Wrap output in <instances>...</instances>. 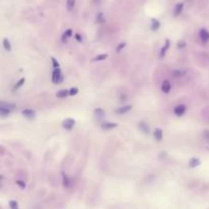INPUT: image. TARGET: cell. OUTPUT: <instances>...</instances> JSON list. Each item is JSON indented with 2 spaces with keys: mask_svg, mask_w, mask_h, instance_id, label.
<instances>
[{
  "mask_svg": "<svg viewBox=\"0 0 209 209\" xmlns=\"http://www.w3.org/2000/svg\"><path fill=\"white\" fill-rule=\"evenodd\" d=\"M52 82L54 84H59L62 82V76H61V70L60 68L57 67L53 70V75H52Z\"/></svg>",
  "mask_w": 209,
  "mask_h": 209,
  "instance_id": "cell-1",
  "label": "cell"
},
{
  "mask_svg": "<svg viewBox=\"0 0 209 209\" xmlns=\"http://www.w3.org/2000/svg\"><path fill=\"white\" fill-rule=\"evenodd\" d=\"M15 108V106L11 105V104H8V105H5V103H1V106H0V114L2 116H6L10 113L11 109Z\"/></svg>",
  "mask_w": 209,
  "mask_h": 209,
  "instance_id": "cell-2",
  "label": "cell"
},
{
  "mask_svg": "<svg viewBox=\"0 0 209 209\" xmlns=\"http://www.w3.org/2000/svg\"><path fill=\"white\" fill-rule=\"evenodd\" d=\"M75 125H76V120H73V118H66V120H65L62 122V127H63V129L68 130V131L72 130Z\"/></svg>",
  "mask_w": 209,
  "mask_h": 209,
  "instance_id": "cell-3",
  "label": "cell"
},
{
  "mask_svg": "<svg viewBox=\"0 0 209 209\" xmlns=\"http://www.w3.org/2000/svg\"><path fill=\"white\" fill-rule=\"evenodd\" d=\"M199 36H200V39L204 43L209 41V32L206 29H201L200 33H199Z\"/></svg>",
  "mask_w": 209,
  "mask_h": 209,
  "instance_id": "cell-4",
  "label": "cell"
},
{
  "mask_svg": "<svg viewBox=\"0 0 209 209\" xmlns=\"http://www.w3.org/2000/svg\"><path fill=\"white\" fill-rule=\"evenodd\" d=\"M23 115L26 116L27 118H29V120H33L36 116V112L34 110H32V109H25L23 111Z\"/></svg>",
  "mask_w": 209,
  "mask_h": 209,
  "instance_id": "cell-5",
  "label": "cell"
},
{
  "mask_svg": "<svg viewBox=\"0 0 209 209\" xmlns=\"http://www.w3.org/2000/svg\"><path fill=\"white\" fill-rule=\"evenodd\" d=\"M138 127H139V129L141 130L144 134H146V135L150 134V129H149V125H147L145 122H141L139 125H138Z\"/></svg>",
  "mask_w": 209,
  "mask_h": 209,
  "instance_id": "cell-6",
  "label": "cell"
},
{
  "mask_svg": "<svg viewBox=\"0 0 209 209\" xmlns=\"http://www.w3.org/2000/svg\"><path fill=\"white\" fill-rule=\"evenodd\" d=\"M185 112H186V106H185L184 104H180V105H177V107L175 108V113L179 116L183 115Z\"/></svg>",
  "mask_w": 209,
  "mask_h": 209,
  "instance_id": "cell-7",
  "label": "cell"
},
{
  "mask_svg": "<svg viewBox=\"0 0 209 209\" xmlns=\"http://www.w3.org/2000/svg\"><path fill=\"white\" fill-rule=\"evenodd\" d=\"M95 112V116H96V118L98 120H101L104 118V116H105V112H104V110L102 108H96L94 110Z\"/></svg>",
  "mask_w": 209,
  "mask_h": 209,
  "instance_id": "cell-8",
  "label": "cell"
},
{
  "mask_svg": "<svg viewBox=\"0 0 209 209\" xmlns=\"http://www.w3.org/2000/svg\"><path fill=\"white\" fill-rule=\"evenodd\" d=\"M170 89H172V85H170V83L168 82V81H164V82L162 83V86H161V90H162V92H164V93H168V92L170 91Z\"/></svg>",
  "mask_w": 209,
  "mask_h": 209,
  "instance_id": "cell-9",
  "label": "cell"
},
{
  "mask_svg": "<svg viewBox=\"0 0 209 209\" xmlns=\"http://www.w3.org/2000/svg\"><path fill=\"white\" fill-rule=\"evenodd\" d=\"M132 108H133L132 105H125V106H122V107L118 108L117 110H116V112H117L118 114H123V113L129 112V111H130Z\"/></svg>",
  "mask_w": 209,
  "mask_h": 209,
  "instance_id": "cell-10",
  "label": "cell"
},
{
  "mask_svg": "<svg viewBox=\"0 0 209 209\" xmlns=\"http://www.w3.org/2000/svg\"><path fill=\"white\" fill-rule=\"evenodd\" d=\"M102 129L103 130H111V129H114V128L117 127L116 123H112V122H105L101 125Z\"/></svg>",
  "mask_w": 209,
  "mask_h": 209,
  "instance_id": "cell-11",
  "label": "cell"
},
{
  "mask_svg": "<svg viewBox=\"0 0 209 209\" xmlns=\"http://www.w3.org/2000/svg\"><path fill=\"white\" fill-rule=\"evenodd\" d=\"M199 164H200V159H198V158H191L190 159V161H189V166L191 168H195V167H197Z\"/></svg>",
  "mask_w": 209,
  "mask_h": 209,
  "instance_id": "cell-12",
  "label": "cell"
},
{
  "mask_svg": "<svg viewBox=\"0 0 209 209\" xmlns=\"http://www.w3.org/2000/svg\"><path fill=\"white\" fill-rule=\"evenodd\" d=\"M183 8H184V3H179L175 5V11H173V13H175V16H177L180 15V12L183 11Z\"/></svg>",
  "mask_w": 209,
  "mask_h": 209,
  "instance_id": "cell-13",
  "label": "cell"
},
{
  "mask_svg": "<svg viewBox=\"0 0 209 209\" xmlns=\"http://www.w3.org/2000/svg\"><path fill=\"white\" fill-rule=\"evenodd\" d=\"M154 137H155V139L157 140V141H161L163 137L162 131L160 129H155V131H154Z\"/></svg>",
  "mask_w": 209,
  "mask_h": 209,
  "instance_id": "cell-14",
  "label": "cell"
},
{
  "mask_svg": "<svg viewBox=\"0 0 209 209\" xmlns=\"http://www.w3.org/2000/svg\"><path fill=\"white\" fill-rule=\"evenodd\" d=\"M160 27V23L155 18H152V25H151V30L152 31H157Z\"/></svg>",
  "mask_w": 209,
  "mask_h": 209,
  "instance_id": "cell-15",
  "label": "cell"
},
{
  "mask_svg": "<svg viewBox=\"0 0 209 209\" xmlns=\"http://www.w3.org/2000/svg\"><path fill=\"white\" fill-rule=\"evenodd\" d=\"M68 94H70V92H68L67 90L63 89V90H60V91H58L57 93H56V96H57L58 98H65V97L67 96Z\"/></svg>",
  "mask_w": 209,
  "mask_h": 209,
  "instance_id": "cell-16",
  "label": "cell"
},
{
  "mask_svg": "<svg viewBox=\"0 0 209 209\" xmlns=\"http://www.w3.org/2000/svg\"><path fill=\"white\" fill-rule=\"evenodd\" d=\"M75 4H76V0H67L66 1V8H67L68 11L73 10V7H75Z\"/></svg>",
  "mask_w": 209,
  "mask_h": 209,
  "instance_id": "cell-17",
  "label": "cell"
},
{
  "mask_svg": "<svg viewBox=\"0 0 209 209\" xmlns=\"http://www.w3.org/2000/svg\"><path fill=\"white\" fill-rule=\"evenodd\" d=\"M3 46H4V48H5L7 51H10L11 50V45H10V43H9L7 38H4V39H3Z\"/></svg>",
  "mask_w": 209,
  "mask_h": 209,
  "instance_id": "cell-18",
  "label": "cell"
},
{
  "mask_svg": "<svg viewBox=\"0 0 209 209\" xmlns=\"http://www.w3.org/2000/svg\"><path fill=\"white\" fill-rule=\"evenodd\" d=\"M168 48H169V40H166V41H165V45L163 46V48L161 49V55L164 56L165 52H166V50H167Z\"/></svg>",
  "mask_w": 209,
  "mask_h": 209,
  "instance_id": "cell-19",
  "label": "cell"
},
{
  "mask_svg": "<svg viewBox=\"0 0 209 209\" xmlns=\"http://www.w3.org/2000/svg\"><path fill=\"white\" fill-rule=\"evenodd\" d=\"M108 57L107 54H99V55H97L96 57L94 58L95 61H100V60H104V59H106Z\"/></svg>",
  "mask_w": 209,
  "mask_h": 209,
  "instance_id": "cell-20",
  "label": "cell"
},
{
  "mask_svg": "<svg viewBox=\"0 0 209 209\" xmlns=\"http://www.w3.org/2000/svg\"><path fill=\"white\" fill-rule=\"evenodd\" d=\"M25 81H26V79H25V78H23V79H21L20 81H18V82L16 83V84L15 85V90H18V89H20V88L22 87L23 84H25Z\"/></svg>",
  "mask_w": 209,
  "mask_h": 209,
  "instance_id": "cell-21",
  "label": "cell"
},
{
  "mask_svg": "<svg viewBox=\"0 0 209 209\" xmlns=\"http://www.w3.org/2000/svg\"><path fill=\"white\" fill-rule=\"evenodd\" d=\"M9 207H10V209H18V202L15 201V200L9 201Z\"/></svg>",
  "mask_w": 209,
  "mask_h": 209,
  "instance_id": "cell-22",
  "label": "cell"
},
{
  "mask_svg": "<svg viewBox=\"0 0 209 209\" xmlns=\"http://www.w3.org/2000/svg\"><path fill=\"white\" fill-rule=\"evenodd\" d=\"M62 177H63V186H65V187H68V185H70V182H68L67 175H65V173H62Z\"/></svg>",
  "mask_w": 209,
  "mask_h": 209,
  "instance_id": "cell-23",
  "label": "cell"
},
{
  "mask_svg": "<svg viewBox=\"0 0 209 209\" xmlns=\"http://www.w3.org/2000/svg\"><path fill=\"white\" fill-rule=\"evenodd\" d=\"M78 93H79L78 88H72V89L70 90V96H75V95H77Z\"/></svg>",
  "mask_w": 209,
  "mask_h": 209,
  "instance_id": "cell-24",
  "label": "cell"
},
{
  "mask_svg": "<svg viewBox=\"0 0 209 209\" xmlns=\"http://www.w3.org/2000/svg\"><path fill=\"white\" fill-rule=\"evenodd\" d=\"M51 60H52V62H53V66H54V68H57L59 67V63H58V61L56 60L54 57H51Z\"/></svg>",
  "mask_w": 209,
  "mask_h": 209,
  "instance_id": "cell-25",
  "label": "cell"
},
{
  "mask_svg": "<svg viewBox=\"0 0 209 209\" xmlns=\"http://www.w3.org/2000/svg\"><path fill=\"white\" fill-rule=\"evenodd\" d=\"M16 184H18V186L22 188V189H25V188H26V184L23 182H22V180H16Z\"/></svg>",
  "mask_w": 209,
  "mask_h": 209,
  "instance_id": "cell-26",
  "label": "cell"
},
{
  "mask_svg": "<svg viewBox=\"0 0 209 209\" xmlns=\"http://www.w3.org/2000/svg\"><path fill=\"white\" fill-rule=\"evenodd\" d=\"M125 43H120V45H118V46H117V49H116V51H117V52H120V50H122V49L123 48V47H125Z\"/></svg>",
  "mask_w": 209,
  "mask_h": 209,
  "instance_id": "cell-27",
  "label": "cell"
},
{
  "mask_svg": "<svg viewBox=\"0 0 209 209\" xmlns=\"http://www.w3.org/2000/svg\"><path fill=\"white\" fill-rule=\"evenodd\" d=\"M185 46H186V43H185L184 41L179 42V43H177V47H179V48H184Z\"/></svg>",
  "mask_w": 209,
  "mask_h": 209,
  "instance_id": "cell-28",
  "label": "cell"
},
{
  "mask_svg": "<svg viewBox=\"0 0 209 209\" xmlns=\"http://www.w3.org/2000/svg\"><path fill=\"white\" fill-rule=\"evenodd\" d=\"M103 22V18H102V13H99L97 16V23H102Z\"/></svg>",
  "mask_w": 209,
  "mask_h": 209,
  "instance_id": "cell-29",
  "label": "cell"
},
{
  "mask_svg": "<svg viewBox=\"0 0 209 209\" xmlns=\"http://www.w3.org/2000/svg\"><path fill=\"white\" fill-rule=\"evenodd\" d=\"M65 34L66 35V37H67V38L70 37V36H72V34H73V30H70V29L67 30V31H66V32L65 33Z\"/></svg>",
  "mask_w": 209,
  "mask_h": 209,
  "instance_id": "cell-30",
  "label": "cell"
},
{
  "mask_svg": "<svg viewBox=\"0 0 209 209\" xmlns=\"http://www.w3.org/2000/svg\"><path fill=\"white\" fill-rule=\"evenodd\" d=\"M76 38H77V40H78V41H79V42H82V37H81L80 36V34H77V35H76Z\"/></svg>",
  "mask_w": 209,
  "mask_h": 209,
  "instance_id": "cell-31",
  "label": "cell"
},
{
  "mask_svg": "<svg viewBox=\"0 0 209 209\" xmlns=\"http://www.w3.org/2000/svg\"><path fill=\"white\" fill-rule=\"evenodd\" d=\"M93 1H94V3H95V4H98L99 2L101 1V0H93Z\"/></svg>",
  "mask_w": 209,
  "mask_h": 209,
  "instance_id": "cell-32",
  "label": "cell"
},
{
  "mask_svg": "<svg viewBox=\"0 0 209 209\" xmlns=\"http://www.w3.org/2000/svg\"><path fill=\"white\" fill-rule=\"evenodd\" d=\"M189 1H191V0H189Z\"/></svg>",
  "mask_w": 209,
  "mask_h": 209,
  "instance_id": "cell-33",
  "label": "cell"
}]
</instances>
